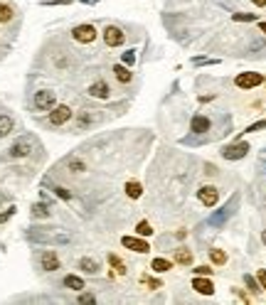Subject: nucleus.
<instances>
[{"mask_svg":"<svg viewBox=\"0 0 266 305\" xmlns=\"http://www.w3.org/2000/svg\"><path fill=\"white\" fill-rule=\"evenodd\" d=\"M195 273H197V276H209V273H212V268H209V266H197V268H195Z\"/></svg>","mask_w":266,"mask_h":305,"instance_id":"e433bc0d","label":"nucleus"},{"mask_svg":"<svg viewBox=\"0 0 266 305\" xmlns=\"http://www.w3.org/2000/svg\"><path fill=\"white\" fill-rule=\"evenodd\" d=\"M114 74H116V79H118L121 84H131V79H133V72L126 67V64H116Z\"/></svg>","mask_w":266,"mask_h":305,"instance_id":"a211bd4d","label":"nucleus"},{"mask_svg":"<svg viewBox=\"0 0 266 305\" xmlns=\"http://www.w3.org/2000/svg\"><path fill=\"white\" fill-rule=\"evenodd\" d=\"M67 3H72V0H47L42 5H67Z\"/></svg>","mask_w":266,"mask_h":305,"instance_id":"ea45409f","label":"nucleus"},{"mask_svg":"<svg viewBox=\"0 0 266 305\" xmlns=\"http://www.w3.org/2000/svg\"><path fill=\"white\" fill-rule=\"evenodd\" d=\"M13 214H15V207H10L8 212H3V214H0V222H8V219H10Z\"/></svg>","mask_w":266,"mask_h":305,"instance_id":"4c0bfd02","label":"nucleus"},{"mask_svg":"<svg viewBox=\"0 0 266 305\" xmlns=\"http://www.w3.org/2000/svg\"><path fill=\"white\" fill-rule=\"evenodd\" d=\"M15 15V10L10 8V5H5V3H0V22H10Z\"/></svg>","mask_w":266,"mask_h":305,"instance_id":"bb28decb","label":"nucleus"},{"mask_svg":"<svg viewBox=\"0 0 266 305\" xmlns=\"http://www.w3.org/2000/svg\"><path fill=\"white\" fill-rule=\"evenodd\" d=\"M209 128H212V121H209L207 116H195L192 118V123H190V131L192 133H207Z\"/></svg>","mask_w":266,"mask_h":305,"instance_id":"dca6fc26","label":"nucleus"},{"mask_svg":"<svg viewBox=\"0 0 266 305\" xmlns=\"http://www.w3.org/2000/svg\"><path fill=\"white\" fill-rule=\"evenodd\" d=\"M256 278H259V286L266 290V271H259V273H256Z\"/></svg>","mask_w":266,"mask_h":305,"instance_id":"58836bf2","label":"nucleus"},{"mask_svg":"<svg viewBox=\"0 0 266 305\" xmlns=\"http://www.w3.org/2000/svg\"><path fill=\"white\" fill-rule=\"evenodd\" d=\"M30 214H32V219H47V217H52V207L45 202H37V205H32Z\"/></svg>","mask_w":266,"mask_h":305,"instance_id":"f3484780","label":"nucleus"},{"mask_svg":"<svg viewBox=\"0 0 266 305\" xmlns=\"http://www.w3.org/2000/svg\"><path fill=\"white\" fill-rule=\"evenodd\" d=\"M69 118H72V109L69 106H55L52 114H50V123L52 126H64Z\"/></svg>","mask_w":266,"mask_h":305,"instance_id":"9b49d317","label":"nucleus"},{"mask_svg":"<svg viewBox=\"0 0 266 305\" xmlns=\"http://www.w3.org/2000/svg\"><path fill=\"white\" fill-rule=\"evenodd\" d=\"M136 231H138L141 236H148V234H153V229H151V224H148V222H141V224L136 227Z\"/></svg>","mask_w":266,"mask_h":305,"instance_id":"473e14b6","label":"nucleus"},{"mask_svg":"<svg viewBox=\"0 0 266 305\" xmlns=\"http://www.w3.org/2000/svg\"><path fill=\"white\" fill-rule=\"evenodd\" d=\"M86 94L94 96V98H109V96H111V89H109V84H106L104 79H99V81H94V84L86 89Z\"/></svg>","mask_w":266,"mask_h":305,"instance_id":"f8f14e48","label":"nucleus"},{"mask_svg":"<svg viewBox=\"0 0 266 305\" xmlns=\"http://www.w3.org/2000/svg\"><path fill=\"white\" fill-rule=\"evenodd\" d=\"M52 192L57 194L59 199H64V202H69V199H72V192L67 190V187H62V185H52Z\"/></svg>","mask_w":266,"mask_h":305,"instance_id":"cd10ccee","label":"nucleus"},{"mask_svg":"<svg viewBox=\"0 0 266 305\" xmlns=\"http://www.w3.org/2000/svg\"><path fill=\"white\" fill-rule=\"evenodd\" d=\"M79 303H81V305H84V303L92 305V303H96V298H94V295H89V293H81V295H79Z\"/></svg>","mask_w":266,"mask_h":305,"instance_id":"c9c22d12","label":"nucleus"},{"mask_svg":"<svg viewBox=\"0 0 266 305\" xmlns=\"http://www.w3.org/2000/svg\"><path fill=\"white\" fill-rule=\"evenodd\" d=\"M209 261H212L214 266H225V264H227V253H225L222 248H209Z\"/></svg>","mask_w":266,"mask_h":305,"instance_id":"4be33fe9","label":"nucleus"},{"mask_svg":"<svg viewBox=\"0 0 266 305\" xmlns=\"http://www.w3.org/2000/svg\"><path fill=\"white\" fill-rule=\"evenodd\" d=\"M232 18L237 20V22H254V20H256V15H254V13H234Z\"/></svg>","mask_w":266,"mask_h":305,"instance_id":"c756f323","label":"nucleus"},{"mask_svg":"<svg viewBox=\"0 0 266 305\" xmlns=\"http://www.w3.org/2000/svg\"><path fill=\"white\" fill-rule=\"evenodd\" d=\"M266 128V121H256V123H251L247 128V133H256V131H264Z\"/></svg>","mask_w":266,"mask_h":305,"instance_id":"72a5a7b5","label":"nucleus"},{"mask_svg":"<svg viewBox=\"0 0 266 305\" xmlns=\"http://www.w3.org/2000/svg\"><path fill=\"white\" fill-rule=\"evenodd\" d=\"M121 244L126 248H131V251H136V253H148V251H151V246H148L143 239H136V236H123Z\"/></svg>","mask_w":266,"mask_h":305,"instance_id":"ddd939ff","label":"nucleus"},{"mask_svg":"<svg viewBox=\"0 0 266 305\" xmlns=\"http://www.w3.org/2000/svg\"><path fill=\"white\" fill-rule=\"evenodd\" d=\"M254 5H259V8H264V5H266V0H254Z\"/></svg>","mask_w":266,"mask_h":305,"instance_id":"a19ab883","label":"nucleus"},{"mask_svg":"<svg viewBox=\"0 0 266 305\" xmlns=\"http://www.w3.org/2000/svg\"><path fill=\"white\" fill-rule=\"evenodd\" d=\"M81 3H84V5H96L99 0H81Z\"/></svg>","mask_w":266,"mask_h":305,"instance_id":"79ce46f5","label":"nucleus"},{"mask_svg":"<svg viewBox=\"0 0 266 305\" xmlns=\"http://www.w3.org/2000/svg\"><path fill=\"white\" fill-rule=\"evenodd\" d=\"M32 145H35V140H32L30 135H25V138H18V140H15V143L8 148V158H13V160H18V158H25V155H30Z\"/></svg>","mask_w":266,"mask_h":305,"instance_id":"20e7f679","label":"nucleus"},{"mask_svg":"<svg viewBox=\"0 0 266 305\" xmlns=\"http://www.w3.org/2000/svg\"><path fill=\"white\" fill-rule=\"evenodd\" d=\"M195 67H205V64H217V59H207V57H197L192 62Z\"/></svg>","mask_w":266,"mask_h":305,"instance_id":"f704fd0d","label":"nucleus"},{"mask_svg":"<svg viewBox=\"0 0 266 305\" xmlns=\"http://www.w3.org/2000/svg\"><path fill=\"white\" fill-rule=\"evenodd\" d=\"M109 264L118 271V273H126V266H123V261L118 259V256H114V253H109Z\"/></svg>","mask_w":266,"mask_h":305,"instance_id":"c85d7f7f","label":"nucleus"},{"mask_svg":"<svg viewBox=\"0 0 266 305\" xmlns=\"http://www.w3.org/2000/svg\"><path fill=\"white\" fill-rule=\"evenodd\" d=\"M13 128H15V121H13L8 114H0V138L10 135L13 133Z\"/></svg>","mask_w":266,"mask_h":305,"instance_id":"6ab92c4d","label":"nucleus"},{"mask_svg":"<svg viewBox=\"0 0 266 305\" xmlns=\"http://www.w3.org/2000/svg\"><path fill=\"white\" fill-rule=\"evenodd\" d=\"M249 150H251L249 143H232V145L222 148V158L225 160H242V158H247Z\"/></svg>","mask_w":266,"mask_h":305,"instance_id":"39448f33","label":"nucleus"},{"mask_svg":"<svg viewBox=\"0 0 266 305\" xmlns=\"http://www.w3.org/2000/svg\"><path fill=\"white\" fill-rule=\"evenodd\" d=\"M126 194H128L131 199H138V197L143 194V187H141L138 182H128V185H126Z\"/></svg>","mask_w":266,"mask_h":305,"instance_id":"a878e982","label":"nucleus"},{"mask_svg":"<svg viewBox=\"0 0 266 305\" xmlns=\"http://www.w3.org/2000/svg\"><path fill=\"white\" fill-rule=\"evenodd\" d=\"M101 116L96 114L94 109H84L81 114L76 116V123H74V131H84V128H89L92 123H96Z\"/></svg>","mask_w":266,"mask_h":305,"instance_id":"1a4fd4ad","label":"nucleus"},{"mask_svg":"<svg viewBox=\"0 0 266 305\" xmlns=\"http://www.w3.org/2000/svg\"><path fill=\"white\" fill-rule=\"evenodd\" d=\"M244 283H247V288L249 290H251V293H259V290H261V286H259V283H256V281H254V276H244Z\"/></svg>","mask_w":266,"mask_h":305,"instance_id":"7c9ffc66","label":"nucleus"},{"mask_svg":"<svg viewBox=\"0 0 266 305\" xmlns=\"http://www.w3.org/2000/svg\"><path fill=\"white\" fill-rule=\"evenodd\" d=\"M67 168H69L72 172H84L86 170V163L79 160V158H69V160H67Z\"/></svg>","mask_w":266,"mask_h":305,"instance_id":"393cba45","label":"nucleus"},{"mask_svg":"<svg viewBox=\"0 0 266 305\" xmlns=\"http://www.w3.org/2000/svg\"><path fill=\"white\" fill-rule=\"evenodd\" d=\"M57 104V94L52 89H39L37 94L32 96V109L35 111H52Z\"/></svg>","mask_w":266,"mask_h":305,"instance_id":"7ed1b4c3","label":"nucleus"},{"mask_svg":"<svg viewBox=\"0 0 266 305\" xmlns=\"http://www.w3.org/2000/svg\"><path fill=\"white\" fill-rule=\"evenodd\" d=\"M192 288H195L197 293H202V295H212V293H214V283H212L209 278H202V276H195V278H192Z\"/></svg>","mask_w":266,"mask_h":305,"instance_id":"2eb2a0df","label":"nucleus"},{"mask_svg":"<svg viewBox=\"0 0 266 305\" xmlns=\"http://www.w3.org/2000/svg\"><path fill=\"white\" fill-rule=\"evenodd\" d=\"M197 197H200V202H202L205 207H214L217 199H219V190L212 187V185H207V187H200V190H197Z\"/></svg>","mask_w":266,"mask_h":305,"instance_id":"9d476101","label":"nucleus"},{"mask_svg":"<svg viewBox=\"0 0 266 305\" xmlns=\"http://www.w3.org/2000/svg\"><path fill=\"white\" fill-rule=\"evenodd\" d=\"M62 283H64V288H69V290H84V281H81V278H79V276H72V273H69V276H64V281H62Z\"/></svg>","mask_w":266,"mask_h":305,"instance_id":"412c9836","label":"nucleus"},{"mask_svg":"<svg viewBox=\"0 0 266 305\" xmlns=\"http://www.w3.org/2000/svg\"><path fill=\"white\" fill-rule=\"evenodd\" d=\"M121 62H123L126 67H133V64H136V52H133V49L123 52V55H121Z\"/></svg>","mask_w":266,"mask_h":305,"instance_id":"2f4dec72","label":"nucleus"},{"mask_svg":"<svg viewBox=\"0 0 266 305\" xmlns=\"http://www.w3.org/2000/svg\"><path fill=\"white\" fill-rule=\"evenodd\" d=\"M259 30H261V32L266 35V22H261V25H259Z\"/></svg>","mask_w":266,"mask_h":305,"instance_id":"37998d69","label":"nucleus"},{"mask_svg":"<svg viewBox=\"0 0 266 305\" xmlns=\"http://www.w3.org/2000/svg\"><path fill=\"white\" fill-rule=\"evenodd\" d=\"M264 81V76L256 74V72H242V74L237 76V86L239 89H254V86H259Z\"/></svg>","mask_w":266,"mask_h":305,"instance_id":"6e6552de","label":"nucleus"},{"mask_svg":"<svg viewBox=\"0 0 266 305\" xmlns=\"http://www.w3.org/2000/svg\"><path fill=\"white\" fill-rule=\"evenodd\" d=\"M153 271H155V273H165V271H170L172 268V264L170 261H165V259H153Z\"/></svg>","mask_w":266,"mask_h":305,"instance_id":"b1692460","label":"nucleus"},{"mask_svg":"<svg viewBox=\"0 0 266 305\" xmlns=\"http://www.w3.org/2000/svg\"><path fill=\"white\" fill-rule=\"evenodd\" d=\"M27 239L35 241V244H57V246H64V244L72 241L69 234H62V231H39V229H30Z\"/></svg>","mask_w":266,"mask_h":305,"instance_id":"f03ea898","label":"nucleus"},{"mask_svg":"<svg viewBox=\"0 0 266 305\" xmlns=\"http://www.w3.org/2000/svg\"><path fill=\"white\" fill-rule=\"evenodd\" d=\"M239 210V194H232V199H229L227 205H222L217 212H212L207 219V227L212 229H222L225 224H227L229 219L234 217V212Z\"/></svg>","mask_w":266,"mask_h":305,"instance_id":"f257e3e1","label":"nucleus"},{"mask_svg":"<svg viewBox=\"0 0 266 305\" xmlns=\"http://www.w3.org/2000/svg\"><path fill=\"white\" fill-rule=\"evenodd\" d=\"M79 268H81V271H84V273H92V276H94V273H99V261H94V259H89V256H84V259H79Z\"/></svg>","mask_w":266,"mask_h":305,"instance_id":"aec40b11","label":"nucleus"},{"mask_svg":"<svg viewBox=\"0 0 266 305\" xmlns=\"http://www.w3.org/2000/svg\"><path fill=\"white\" fill-rule=\"evenodd\" d=\"M39 266H42V271L52 273V271H57L59 268V259L52 253V251H45V253L39 256Z\"/></svg>","mask_w":266,"mask_h":305,"instance_id":"4468645a","label":"nucleus"},{"mask_svg":"<svg viewBox=\"0 0 266 305\" xmlns=\"http://www.w3.org/2000/svg\"><path fill=\"white\" fill-rule=\"evenodd\" d=\"M261 241H264V244H266V231H264V234H261Z\"/></svg>","mask_w":266,"mask_h":305,"instance_id":"c03bdc74","label":"nucleus"},{"mask_svg":"<svg viewBox=\"0 0 266 305\" xmlns=\"http://www.w3.org/2000/svg\"><path fill=\"white\" fill-rule=\"evenodd\" d=\"M72 37L76 42H81V44H89V42L96 39V27L94 25H76L74 30H72Z\"/></svg>","mask_w":266,"mask_h":305,"instance_id":"423d86ee","label":"nucleus"},{"mask_svg":"<svg viewBox=\"0 0 266 305\" xmlns=\"http://www.w3.org/2000/svg\"><path fill=\"white\" fill-rule=\"evenodd\" d=\"M175 261H178V264H183V266H190L192 264V251L190 248H178V251H175Z\"/></svg>","mask_w":266,"mask_h":305,"instance_id":"5701e85b","label":"nucleus"},{"mask_svg":"<svg viewBox=\"0 0 266 305\" xmlns=\"http://www.w3.org/2000/svg\"><path fill=\"white\" fill-rule=\"evenodd\" d=\"M123 39H126L123 30H121V27H116V25H109V27L104 30V42H106L109 47H121V44H123Z\"/></svg>","mask_w":266,"mask_h":305,"instance_id":"0eeeda50","label":"nucleus"}]
</instances>
